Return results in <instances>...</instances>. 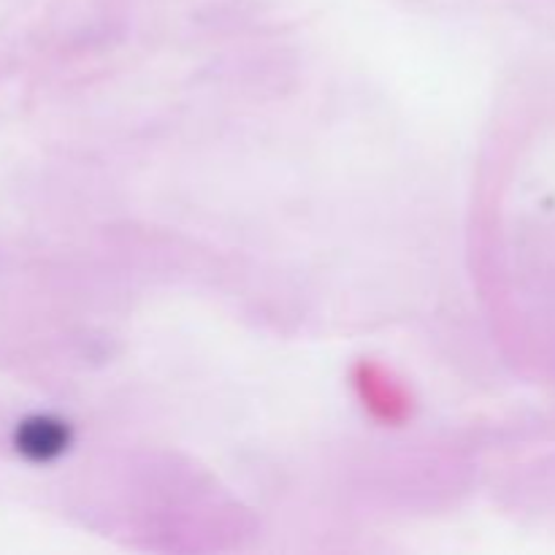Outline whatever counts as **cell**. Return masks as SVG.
Wrapping results in <instances>:
<instances>
[{"instance_id":"6da1fadb","label":"cell","mask_w":555,"mask_h":555,"mask_svg":"<svg viewBox=\"0 0 555 555\" xmlns=\"http://www.w3.org/2000/svg\"><path fill=\"white\" fill-rule=\"evenodd\" d=\"M70 444V426L54 415H30L16 426L14 448L27 461L47 464L63 455Z\"/></svg>"}]
</instances>
